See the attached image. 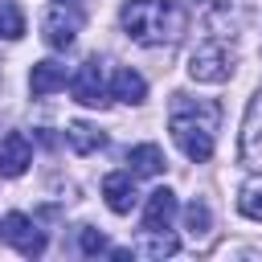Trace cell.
<instances>
[{
	"instance_id": "1",
	"label": "cell",
	"mask_w": 262,
	"mask_h": 262,
	"mask_svg": "<svg viewBox=\"0 0 262 262\" xmlns=\"http://www.w3.org/2000/svg\"><path fill=\"white\" fill-rule=\"evenodd\" d=\"M119 20H123V33L147 49L172 45L184 33V8L176 0H123Z\"/></svg>"
},
{
	"instance_id": "11",
	"label": "cell",
	"mask_w": 262,
	"mask_h": 262,
	"mask_svg": "<svg viewBox=\"0 0 262 262\" xmlns=\"http://www.w3.org/2000/svg\"><path fill=\"white\" fill-rule=\"evenodd\" d=\"M66 86V66L61 61H37L33 70H29V90L37 94V98H45V94H53V90H61Z\"/></svg>"
},
{
	"instance_id": "13",
	"label": "cell",
	"mask_w": 262,
	"mask_h": 262,
	"mask_svg": "<svg viewBox=\"0 0 262 262\" xmlns=\"http://www.w3.org/2000/svg\"><path fill=\"white\" fill-rule=\"evenodd\" d=\"M66 143H70L78 156H90V151L106 147V135H102L98 127H90V123H70V127H66Z\"/></svg>"
},
{
	"instance_id": "17",
	"label": "cell",
	"mask_w": 262,
	"mask_h": 262,
	"mask_svg": "<svg viewBox=\"0 0 262 262\" xmlns=\"http://www.w3.org/2000/svg\"><path fill=\"white\" fill-rule=\"evenodd\" d=\"M0 37H8V41L25 37V16H20L16 4H4V8H0Z\"/></svg>"
},
{
	"instance_id": "4",
	"label": "cell",
	"mask_w": 262,
	"mask_h": 262,
	"mask_svg": "<svg viewBox=\"0 0 262 262\" xmlns=\"http://www.w3.org/2000/svg\"><path fill=\"white\" fill-rule=\"evenodd\" d=\"M0 242H8L16 254L25 258H41L45 254V233L25 217V213H4L0 217Z\"/></svg>"
},
{
	"instance_id": "15",
	"label": "cell",
	"mask_w": 262,
	"mask_h": 262,
	"mask_svg": "<svg viewBox=\"0 0 262 262\" xmlns=\"http://www.w3.org/2000/svg\"><path fill=\"white\" fill-rule=\"evenodd\" d=\"M176 250H180V242H176V233H168V225L164 229H143V242H139L143 258H168Z\"/></svg>"
},
{
	"instance_id": "7",
	"label": "cell",
	"mask_w": 262,
	"mask_h": 262,
	"mask_svg": "<svg viewBox=\"0 0 262 262\" xmlns=\"http://www.w3.org/2000/svg\"><path fill=\"white\" fill-rule=\"evenodd\" d=\"M70 90L82 106H106V82H102V66L90 57L78 66V74L70 78Z\"/></svg>"
},
{
	"instance_id": "12",
	"label": "cell",
	"mask_w": 262,
	"mask_h": 262,
	"mask_svg": "<svg viewBox=\"0 0 262 262\" xmlns=\"http://www.w3.org/2000/svg\"><path fill=\"white\" fill-rule=\"evenodd\" d=\"M111 98H119V102H127V106H139V102L147 98L143 74H135V70H115V78H111Z\"/></svg>"
},
{
	"instance_id": "19",
	"label": "cell",
	"mask_w": 262,
	"mask_h": 262,
	"mask_svg": "<svg viewBox=\"0 0 262 262\" xmlns=\"http://www.w3.org/2000/svg\"><path fill=\"white\" fill-rule=\"evenodd\" d=\"M78 246H82L86 258H94V254H111L106 233H98V229H82V233H78Z\"/></svg>"
},
{
	"instance_id": "10",
	"label": "cell",
	"mask_w": 262,
	"mask_h": 262,
	"mask_svg": "<svg viewBox=\"0 0 262 262\" xmlns=\"http://www.w3.org/2000/svg\"><path fill=\"white\" fill-rule=\"evenodd\" d=\"M176 209H180V201H176L172 188H156V192H147V205H143V229H164V225H172Z\"/></svg>"
},
{
	"instance_id": "2",
	"label": "cell",
	"mask_w": 262,
	"mask_h": 262,
	"mask_svg": "<svg viewBox=\"0 0 262 262\" xmlns=\"http://www.w3.org/2000/svg\"><path fill=\"white\" fill-rule=\"evenodd\" d=\"M168 131L176 139V147L192 160L205 164L213 156V131H217V102H192L188 94H172V111H168Z\"/></svg>"
},
{
	"instance_id": "3",
	"label": "cell",
	"mask_w": 262,
	"mask_h": 262,
	"mask_svg": "<svg viewBox=\"0 0 262 262\" xmlns=\"http://www.w3.org/2000/svg\"><path fill=\"white\" fill-rule=\"evenodd\" d=\"M229 74H233V53H229V45H225L221 37H209V41H201V45L188 53V78H192V82L217 86V82H225Z\"/></svg>"
},
{
	"instance_id": "16",
	"label": "cell",
	"mask_w": 262,
	"mask_h": 262,
	"mask_svg": "<svg viewBox=\"0 0 262 262\" xmlns=\"http://www.w3.org/2000/svg\"><path fill=\"white\" fill-rule=\"evenodd\" d=\"M184 225H188V233H192V237H205V233H209V225H213L209 205H205V201H192V205L184 209Z\"/></svg>"
},
{
	"instance_id": "20",
	"label": "cell",
	"mask_w": 262,
	"mask_h": 262,
	"mask_svg": "<svg viewBox=\"0 0 262 262\" xmlns=\"http://www.w3.org/2000/svg\"><path fill=\"white\" fill-rule=\"evenodd\" d=\"M57 4H66V8H70V4H78V0H57Z\"/></svg>"
},
{
	"instance_id": "18",
	"label": "cell",
	"mask_w": 262,
	"mask_h": 262,
	"mask_svg": "<svg viewBox=\"0 0 262 262\" xmlns=\"http://www.w3.org/2000/svg\"><path fill=\"white\" fill-rule=\"evenodd\" d=\"M237 209H242L250 221H262V184H246L242 196H237Z\"/></svg>"
},
{
	"instance_id": "9",
	"label": "cell",
	"mask_w": 262,
	"mask_h": 262,
	"mask_svg": "<svg viewBox=\"0 0 262 262\" xmlns=\"http://www.w3.org/2000/svg\"><path fill=\"white\" fill-rule=\"evenodd\" d=\"M102 196H106V209L111 213H131L135 209V172H111L102 180Z\"/></svg>"
},
{
	"instance_id": "14",
	"label": "cell",
	"mask_w": 262,
	"mask_h": 262,
	"mask_svg": "<svg viewBox=\"0 0 262 262\" xmlns=\"http://www.w3.org/2000/svg\"><path fill=\"white\" fill-rule=\"evenodd\" d=\"M127 164H131L135 176H160L164 172V151L156 143H139V147L127 151Z\"/></svg>"
},
{
	"instance_id": "6",
	"label": "cell",
	"mask_w": 262,
	"mask_h": 262,
	"mask_svg": "<svg viewBox=\"0 0 262 262\" xmlns=\"http://www.w3.org/2000/svg\"><path fill=\"white\" fill-rule=\"evenodd\" d=\"M242 164L262 172V90L250 98L246 106V123H242Z\"/></svg>"
},
{
	"instance_id": "8",
	"label": "cell",
	"mask_w": 262,
	"mask_h": 262,
	"mask_svg": "<svg viewBox=\"0 0 262 262\" xmlns=\"http://www.w3.org/2000/svg\"><path fill=\"white\" fill-rule=\"evenodd\" d=\"M33 164V143L20 135V131H8L4 139H0V176H20L25 168Z\"/></svg>"
},
{
	"instance_id": "5",
	"label": "cell",
	"mask_w": 262,
	"mask_h": 262,
	"mask_svg": "<svg viewBox=\"0 0 262 262\" xmlns=\"http://www.w3.org/2000/svg\"><path fill=\"white\" fill-rule=\"evenodd\" d=\"M78 12H66V4H53L45 16H41V37L49 49H70L74 37H78Z\"/></svg>"
}]
</instances>
